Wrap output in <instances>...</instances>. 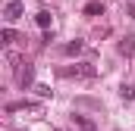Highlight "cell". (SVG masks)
<instances>
[{
	"mask_svg": "<svg viewBox=\"0 0 135 131\" xmlns=\"http://www.w3.org/2000/svg\"><path fill=\"white\" fill-rule=\"evenodd\" d=\"M63 75L66 78H94V66L79 63V66H72V69H63Z\"/></svg>",
	"mask_w": 135,
	"mask_h": 131,
	"instance_id": "obj_1",
	"label": "cell"
},
{
	"mask_svg": "<svg viewBox=\"0 0 135 131\" xmlns=\"http://www.w3.org/2000/svg\"><path fill=\"white\" fill-rule=\"evenodd\" d=\"M22 9H25L22 0H9V3L3 6V19H6V22H16V19L22 16Z\"/></svg>",
	"mask_w": 135,
	"mask_h": 131,
	"instance_id": "obj_2",
	"label": "cell"
},
{
	"mask_svg": "<svg viewBox=\"0 0 135 131\" xmlns=\"http://www.w3.org/2000/svg\"><path fill=\"white\" fill-rule=\"evenodd\" d=\"M32 78H35V69H32V63H19V72H16V81H19L22 88H28V84H32Z\"/></svg>",
	"mask_w": 135,
	"mask_h": 131,
	"instance_id": "obj_3",
	"label": "cell"
},
{
	"mask_svg": "<svg viewBox=\"0 0 135 131\" xmlns=\"http://www.w3.org/2000/svg\"><path fill=\"white\" fill-rule=\"evenodd\" d=\"M19 109H38V103H28V100H22V103H9V106H6V112H19Z\"/></svg>",
	"mask_w": 135,
	"mask_h": 131,
	"instance_id": "obj_4",
	"label": "cell"
},
{
	"mask_svg": "<svg viewBox=\"0 0 135 131\" xmlns=\"http://www.w3.org/2000/svg\"><path fill=\"white\" fill-rule=\"evenodd\" d=\"M35 22H38L41 28H50V13H47V9H41V13L35 16Z\"/></svg>",
	"mask_w": 135,
	"mask_h": 131,
	"instance_id": "obj_5",
	"label": "cell"
},
{
	"mask_svg": "<svg viewBox=\"0 0 135 131\" xmlns=\"http://www.w3.org/2000/svg\"><path fill=\"white\" fill-rule=\"evenodd\" d=\"M98 13H104V3H98V0L85 6V16H98Z\"/></svg>",
	"mask_w": 135,
	"mask_h": 131,
	"instance_id": "obj_6",
	"label": "cell"
},
{
	"mask_svg": "<svg viewBox=\"0 0 135 131\" xmlns=\"http://www.w3.org/2000/svg\"><path fill=\"white\" fill-rule=\"evenodd\" d=\"M82 47H85V44H82V41H72V44H66V47H63V50H66L69 56H75V53H82Z\"/></svg>",
	"mask_w": 135,
	"mask_h": 131,
	"instance_id": "obj_7",
	"label": "cell"
},
{
	"mask_svg": "<svg viewBox=\"0 0 135 131\" xmlns=\"http://www.w3.org/2000/svg\"><path fill=\"white\" fill-rule=\"evenodd\" d=\"M119 94H123V100H135V88H132V84H123Z\"/></svg>",
	"mask_w": 135,
	"mask_h": 131,
	"instance_id": "obj_8",
	"label": "cell"
},
{
	"mask_svg": "<svg viewBox=\"0 0 135 131\" xmlns=\"http://www.w3.org/2000/svg\"><path fill=\"white\" fill-rule=\"evenodd\" d=\"M119 50H123V53H129V56H132V53H135V44H132V37H126V41H123V44H119Z\"/></svg>",
	"mask_w": 135,
	"mask_h": 131,
	"instance_id": "obj_9",
	"label": "cell"
},
{
	"mask_svg": "<svg viewBox=\"0 0 135 131\" xmlns=\"http://www.w3.org/2000/svg\"><path fill=\"white\" fill-rule=\"evenodd\" d=\"M0 37H3V44H13V41H16V31H13V28H3Z\"/></svg>",
	"mask_w": 135,
	"mask_h": 131,
	"instance_id": "obj_10",
	"label": "cell"
},
{
	"mask_svg": "<svg viewBox=\"0 0 135 131\" xmlns=\"http://www.w3.org/2000/svg\"><path fill=\"white\" fill-rule=\"evenodd\" d=\"M54 131H60V128H54Z\"/></svg>",
	"mask_w": 135,
	"mask_h": 131,
	"instance_id": "obj_11",
	"label": "cell"
}]
</instances>
